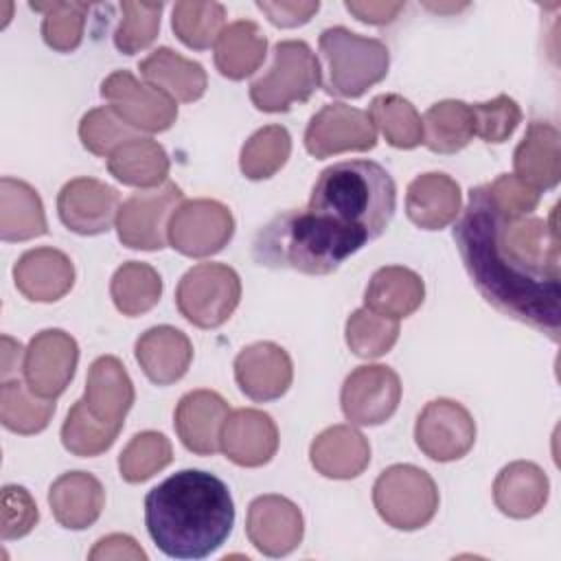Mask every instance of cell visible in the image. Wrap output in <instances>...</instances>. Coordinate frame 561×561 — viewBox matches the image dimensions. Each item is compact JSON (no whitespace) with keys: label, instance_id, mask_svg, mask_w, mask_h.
I'll return each mask as SVG.
<instances>
[{"label":"cell","instance_id":"6da1fadb","mask_svg":"<svg viewBox=\"0 0 561 561\" xmlns=\"http://www.w3.org/2000/svg\"><path fill=\"white\" fill-rule=\"evenodd\" d=\"M454 241L467 274L489 305L552 342L559 340L557 206L548 219L511 217L495 206L486 184L473 186L454 226Z\"/></svg>","mask_w":561,"mask_h":561},{"label":"cell","instance_id":"7a4b0ae2","mask_svg":"<svg viewBox=\"0 0 561 561\" xmlns=\"http://www.w3.org/2000/svg\"><path fill=\"white\" fill-rule=\"evenodd\" d=\"M234 504L224 480L202 469L169 476L145 495V526L173 559H204L230 535Z\"/></svg>","mask_w":561,"mask_h":561},{"label":"cell","instance_id":"3957f363","mask_svg":"<svg viewBox=\"0 0 561 561\" xmlns=\"http://www.w3.org/2000/svg\"><path fill=\"white\" fill-rule=\"evenodd\" d=\"M368 234L333 217L305 210H285L272 217L252 241V256L270 270H294L324 276L355 254Z\"/></svg>","mask_w":561,"mask_h":561},{"label":"cell","instance_id":"277c9868","mask_svg":"<svg viewBox=\"0 0 561 561\" xmlns=\"http://www.w3.org/2000/svg\"><path fill=\"white\" fill-rule=\"evenodd\" d=\"M307 208L355 226L368 239H377L394 217L397 186L381 164L344 160L320 173Z\"/></svg>","mask_w":561,"mask_h":561},{"label":"cell","instance_id":"5b68a950","mask_svg":"<svg viewBox=\"0 0 561 561\" xmlns=\"http://www.w3.org/2000/svg\"><path fill=\"white\" fill-rule=\"evenodd\" d=\"M318 46L327 66L324 90L329 94L357 99L388 75L390 53L381 39L331 26L320 33Z\"/></svg>","mask_w":561,"mask_h":561},{"label":"cell","instance_id":"8992f818","mask_svg":"<svg viewBox=\"0 0 561 561\" xmlns=\"http://www.w3.org/2000/svg\"><path fill=\"white\" fill-rule=\"evenodd\" d=\"M322 83L320 61L300 39H283L274 46L270 70L252 81L250 99L261 112H287L294 103H305Z\"/></svg>","mask_w":561,"mask_h":561},{"label":"cell","instance_id":"52a82bcc","mask_svg":"<svg viewBox=\"0 0 561 561\" xmlns=\"http://www.w3.org/2000/svg\"><path fill=\"white\" fill-rule=\"evenodd\" d=\"M373 504L388 526L416 530L436 515L438 489L432 476L421 467L392 465L375 480Z\"/></svg>","mask_w":561,"mask_h":561},{"label":"cell","instance_id":"ba28073f","mask_svg":"<svg viewBox=\"0 0 561 561\" xmlns=\"http://www.w3.org/2000/svg\"><path fill=\"white\" fill-rule=\"evenodd\" d=\"M241 298L239 274L224 263H199L178 283L175 305L180 313L199 329L221 327Z\"/></svg>","mask_w":561,"mask_h":561},{"label":"cell","instance_id":"9c48e42d","mask_svg":"<svg viewBox=\"0 0 561 561\" xmlns=\"http://www.w3.org/2000/svg\"><path fill=\"white\" fill-rule=\"evenodd\" d=\"M182 202V188L164 182L156 188L131 193L116 215V232L123 245L131 250H162L167 245V226Z\"/></svg>","mask_w":561,"mask_h":561},{"label":"cell","instance_id":"30bf717a","mask_svg":"<svg viewBox=\"0 0 561 561\" xmlns=\"http://www.w3.org/2000/svg\"><path fill=\"white\" fill-rule=\"evenodd\" d=\"M234 232L228 206L217 199L182 202L167 226V241L184 256L202 259L221 252Z\"/></svg>","mask_w":561,"mask_h":561},{"label":"cell","instance_id":"8fae6325","mask_svg":"<svg viewBox=\"0 0 561 561\" xmlns=\"http://www.w3.org/2000/svg\"><path fill=\"white\" fill-rule=\"evenodd\" d=\"M101 96L136 131H164L178 118L175 101L129 70H116L101 83Z\"/></svg>","mask_w":561,"mask_h":561},{"label":"cell","instance_id":"7c38bea8","mask_svg":"<svg viewBox=\"0 0 561 561\" xmlns=\"http://www.w3.org/2000/svg\"><path fill=\"white\" fill-rule=\"evenodd\" d=\"M414 440L419 449L436 462L458 460L476 443L473 416L458 401L434 399L416 419Z\"/></svg>","mask_w":561,"mask_h":561},{"label":"cell","instance_id":"4fadbf2b","mask_svg":"<svg viewBox=\"0 0 561 561\" xmlns=\"http://www.w3.org/2000/svg\"><path fill=\"white\" fill-rule=\"evenodd\" d=\"M377 145V129L368 112L346 103H329L316 112L305 129V147L313 158L342 151H368Z\"/></svg>","mask_w":561,"mask_h":561},{"label":"cell","instance_id":"5bb4252c","mask_svg":"<svg viewBox=\"0 0 561 561\" xmlns=\"http://www.w3.org/2000/svg\"><path fill=\"white\" fill-rule=\"evenodd\" d=\"M79 362L75 337L61 329L39 331L24 351V381L42 399H57L70 383Z\"/></svg>","mask_w":561,"mask_h":561},{"label":"cell","instance_id":"9a60e30c","mask_svg":"<svg viewBox=\"0 0 561 561\" xmlns=\"http://www.w3.org/2000/svg\"><path fill=\"white\" fill-rule=\"evenodd\" d=\"M401 401L399 375L381 364L355 368L342 386L340 403L344 416L355 425L386 423Z\"/></svg>","mask_w":561,"mask_h":561},{"label":"cell","instance_id":"2e32d148","mask_svg":"<svg viewBox=\"0 0 561 561\" xmlns=\"http://www.w3.org/2000/svg\"><path fill=\"white\" fill-rule=\"evenodd\" d=\"M245 533L261 554L285 557L302 541V513L283 495H259L250 502Z\"/></svg>","mask_w":561,"mask_h":561},{"label":"cell","instance_id":"e0dca14e","mask_svg":"<svg viewBox=\"0 0 561 561\" xmlns=\"http://www.w3.org/2000/svg\"><path fill=\"white\" fill-rule=\"evenodd\" d=\"M61 224L77 234L107 232L118 215V193L94 178H75L57 195Z\"/></svg>","mask_w":561,"mask_h":561},{"label":"cell","instance_id":"ac0fdd59","mask_svg":"<svg viewBox=\"0 0 561 561\" xmlns=\"http://www.w3.org/2000/svg\"><path fill=\"white\" fill-rule=\"evenodd\" d=\"M294 366L285 348L274 342H254L234 357V379L252 401H274L291 386Z\"/></svg>","mask_w":561,"mask_h":561},{"label":"cell","instance_id":"d6986e66","mask_svg":"<svg viewBox=\"0 0 561 561\" xmlns=\"http://www.w3.org/2000/svg\"><path fill=\"white\" fill-rule=\"evenodd\" d=\"M219 449L239 467H261L272 460L278 449V430L267 412L241 408L228 414Z\"/></svg>","mask_w":561,"mask_h":561},{"label":"cell","instance_id":"ffe728a7","mask_svg":"<svg viewBox=\"0 0 561 561\" xmlns=\"http://www.w3.org/2000/svg\"><path fill=\"white\" fill-rule=\"evenodd\" d=\"M230 414L226 399L213 390L186 392L175 408V432L182 445L199 456L219 449L221 427Z\"/></svg>","mask_w":561,"mask_h":561},{"label":"cell","instance_id":"44dd1931","mask_svg":"<svg viewBox=\"0 0 561 561\" xmlns=\"http://www.w3.org/2000/svg\"><path fill=\"white\" fill-rule=\"evenodd\" d=\"M13 280L24 298L33 302H55L70 291L75 267L61 250L35 248L18 259Z\"/></svg>","mask_w":561,"mask_h":561},{"label":"cell","instance_id":"7402d4cb","mask_svg":"<svg viewBox=\"0 0 561 561\" xmlns=\"http://www.w3.org/2000/svg\"><path fill=\"white\" fill-rule=\"evenodd\" d=\"M559 129L546 121H533L526 127L513 153L515 175L539 191H550L561 178V147Z\"/></svg>","mask_w":561,"mask_h":561},{"label":"cell","instance_id":"603a6c76","mask_svg":"<svg viewBox=\"0 0 561 561\" xmlns=\"http://www.w3.org/2000/svg\"><path fill=\"white\" fill-rule=\"evenodd\" d=\"M134 353L142 373L156 386H169L182 379L193 359L191 340L169 324L147 329L136 340Z\"/></svg>","mask_w":561,"mask_h":561},{"label":"cell","instance_id":"cb8c5ba5","mask_svg":"<svg viewBox=\"0 0 561 561\" xmlns=\"http://www.w3.org/2000/svg\"><path fill=\"white\" fill-rule=\"evenodd\" d=\"M311 465L318 473L333 480H351L370 462V445L351 425H333L320 432L309 447Z\"/></svg>","mask_w":561,"mask_h":561},{"label":"cell","instance_id":"d4e9b609","mask_svg":"<svg viewBox=\"0 0 561 561\" xmlns=\"http://www.w3.org/2000/svg\"><path fill=\"white\" fill-rule=\"evenodd\" d=\"M48 504L64 528L83 530L99 519L105 504V491L92 473L68 471L50 484Z\"/></svg>","mask_w":561,"mask_h":561},{"label":"cell","instance_id":"484cf974","mask_svg":"<svg viewBox=\"0 0 561 561\" xmlns=\"http://www.w3.org/2000/svg\"><path fill=\"white\" fill-rule=\"evenodd\" d=\"M83 403L96 419L123 423L134 403V383L118 357L101 355L90 364Z\"/></svg>","mask_w":561,"mask_h":561},{"label":"cell","instance_id":"4316f807","mask_svg":"<svg viewBox=\"0 0 561 561\" xmlns=\"http://www.w3.org/2000/svg\"><path fill=\"white\" fill-rule=\"evenodd\" d=\"M405 213L423 230H440L460 213V186L445 173H423L408 184Z\"/></svg>","mask_w":561,"mask_h":561},{"label":"cell","instance_id":"83f0119b","mask_svg":"<svg viewBox=\"0 0 561 561\" xmlns=\"http://www.w3.org/2000/svg\"><path fill=\"white\" fill-rule=\"evenodd\" d=\"M550 482L541 467L528 460H515L506 465L493 482L495 506L515 519L537 515L548 502Z\"/></svg>","mask_w":561,"mask_h":561},{"label":"cell","instance_id":"f1b7e54d","mask_svg":"<svg viewBox=\"0 0 561 561\" xmlns=\"http://www.w3.org/2000/svg\"><path fill=\"white\" fill-rule=\"evenodd\" d=\"M147 83L160 88L173 101L193 103L204 96L208 79L202 64L182 57L180 53L162 46L138 64Z\"/></svg>","mask_w":561,"mask_h":561},{"label":"cell","instance_id":"f546056e","mask_svg":"<svg viewBox=\"0 0 561 561\" xmlns=\"http://www.w3.org/2000/svg\"><path fill=\"white\" fill-rule=\"evenodd\" d=\"M423 298V278L403 265H386L377 270L364 291L366 307L392 320L412 316L421 307Z\"/></svg>","mask_w":561,"mask_h":561},{"label":"cell","instance_id":"4dcf8cb0","mask_svg":"<svg viewBox=\"0 0 561 561\" xmlns=\"http://www.w3.org/2000/svg\"><path fill=\"white\" fill-rule=\"evenodd\" d=\"M107 171L127 186L156 188L167 182L169 156L153 138L136 136L107 156Z\"/></svg>","mask_w":561,"mask_h":561},{"label":"cell","instance_id":"1f68e13d","mask_svg":"<svg viewBox=\"0 0 561 561\" xmlns=\"http://www.w3.org/2000/svg\"><path fill=\"white\" fill-rule=\"evenodd\" d=\"M48 232L37 191L15 178L0 180V237L2 241H28Z\"/></svg>","mask_w":561,"mask_h":561},{"label":"cell","instance_id":"d6a6232c","mask_svg":"<svg viewBox=\"0 0 561 561\" xmlns=\"http://www.w3.org/2000/svg\"><path fill=\"white\" fill-rule=\"evenodd\" d=\"M267 53V37L252 20H237L228 24L215 42V66L219 75L241 81L263 64Z\"/></svg>","mask_w":561,"mask_h":561},{"label":"cell","instance_id":"836d02e7","mask_svg":"<svg viewBox=\"0 0 561 561\" xmlns=\"http://www.w3.org/2000/svg\"><path fill=\"white\" fill-rule=\"evenodd\" d=\"M473 136V114L465 101H438L423 116V142L434 153H456Z\"/></svg>","mask_w":561,"mask_h":561},{"label":"cell","instance_id":"e575fe53","mask_svg":"<svg viewBox=\"0 0 561 561\" xmlns=\"http://www.w3.org/2000/svg\"><path fill=\"white\" fill-rule=\"evenodd\" d=\"M110 294L123 316H140L153 309L162 296L160 274L140 261L123 263L110 283Z\"/></svg>","mask_w":561,"mask_h":561},{"label":"cell","instance_id":"d590c367","mask_svg":"<svg viewBox=\"0 0 561 561\" xmlns=\"http://www.w3.org/2000/svg\"><path fill=\"white\" fill-rule=\"evenodd\" d=\"M55 414V399L37 397L26 381L7 379L0 388V421L15 434L42 432Z\"/></svg>","mask_w":561,"mask_h":561},{"label":"cell","instance_id":"8d00e7d4","mask_svg":"<svg viewBox=\"0 0 561 561\" xmlns=\"http://www.w3.org/2000/svg\"><path fill=\"white\" fill-rule=\"evenodd\" d=\"M368 116L386 142L397 149H414L423 142V121L414 105L399 94L375 96Z\"/></svg>","mask_w":561,"mask_h":561},{"label":"cell","instance_id":"74e56055","mask_svg":"<svg viewBox=\"0 0 561 561\" xmlns=\"http://www.w3.org/2000/svg\"><path fill=\"white\" fill-rule=\"evenodd\" d=\"M171 26L184 46L193 50H206L215 46L221 31L226 28V9L219 2L182 0L173 4Z\"/></svg>","mask_w":561,"mask_h":561},{"label":"cell","instance_id":"f35d334b","mask_svg":"<svg viewBox=\"0 0 561 561\" xmlns=\"http://www.w3.org/2000/svg\"><path fill=\"white\" fill-rule=\"evenodd\" d=\"M289 153V131L283 125H267L254 131L241 147L239 169L248 180H267L287 162Z\"/></svg>","mask_w":561,"mask_h":561},{"label":"cell","instance_id":"ab89813d","mask_svg":"<svg viewBox=\"0 0 561 561\" xmlns=\"http://www.w3.org/2000/svg\"><path fill=\"white\" fill-rule=\"evenodd\" d=\"M121 427L123 423H107L96 419L81 399L70 408L61 425V443L75 456H99L112 447Z\"/></svg>","mask_w":561,"mask_h":561},{"label":"cell","instance_id":"60d3db41","mask_svg":"<svg viewBox=\"0 0 561 561\" xmlns=\"http://www.w3.org/2000/svg\"><path fill=\"white\" fill-rule=\"evenodd\" d=\"M173 460L171 443L160 432L136 434L118 456L121 478L127 482H145Z\"/></svg>","mask_w":561,"mask_h":561},{"label":"cell","instance_id":"b9f144b4","mask_svg":"<svg viewBox=\"0 0 561 561\" xmlns=\"http://www.w3.org/2000/svg\"><path fill=\"white\" fill-rule=\"evenodd\" d=\"M31 9L42 11V37L57 53L75 50L83 39L90 4L85 2H31Z\"/></svg>","mask_w":561,"mask_h":561},{"label":"cell","instance_id":"7bdbcfd3","mask_svg":"<svg viewBox=\"0 0 561 561\" xmlns=\"http://www.w3.org/2000/svg\"><path fill=\"white\" fill-rule=\"evenodd\" d=\"M399 337V322L370 311L368 307L355 309L346 320V344L364 359L386 355Z\"/></svg>","mask_w":561,"mask_h":561},{"label":"cell","instance_id":"ee69618b","mask_svg":"<svg viewBox=\"0 0 561 561\" xmlns=\"http://www.w3.org/2000/svg\"><path fill=\"white\" fill-rule=\"evenodd\" d=\"M162 9V2H123V18L114 31V46L125 55L147 48L158 37Z\"/></svg>","mask_w":561,"mask_h":561},{"label":"cell","instance_id":"f6af8a7d","mask_svg":"<svg viewBox=\"0 0 561 561\" xmlns=\"http://www.w3.org/2000/svg\"><path fill=\"white\" fill-rule=\"evenodd\" d=\"M79 138L90 153L107 158L116 147L136 138V129L118 118L110 105H103L83 114L79 123Z\"/></svg>","mask_w":561,"mask_h":561},{"label":"cell","instance_id":"bcb514c9","mask_svg":"<svg viewBox=\"0 0 561 561\" xmlns=\"http://www.w3.org/2000/svg\"><path fill=\"white\" fill-rule=\"evenodd\" d=\"M471 114L473 129L484 142H504L522 121L519 105L506 94H500L484 103H473Z\"/></svg>","mask_w":561,"mask_h":561},{"label":"cell","instance_id":"7dc6e473","mask_svg":"<svg viewBox=\"0 0 561 561\" xmlns=\"http://www.w3.org/2000/svg\"><path fill=\"white\" fill-rule=\"evenodd\" d=\"M37 519L39 513L31 493L24 486L7 484L2 489V539L9 541L28 535L35 528Z\"/></svg>","mask_w":561,"mask_h":561},{"label":"cell","instance_id":"c3c4849f","mask_svg":"<svg viewBox=\"0 0 561 561\" xmlns=\"http://www.w3.org/2000/svg\"><path fill=\"white\" fill-rule=\"evenodd\" d=\"M486 191L495 206L511 217L530 215L539 204V193L526 182H522L517 175L502 173L486 184Z\"/></svg>","mask_w":561,"mask_h":561},{"label":"cell","instance_id":"681fc988","mask_svg":"<svg viewBox=\"0 0 561 561\" xmlns=\"http://www.w3.org/2000/svg\"><path fill=\"white\" fill-rule=\"evenodd\" d=\"M256 7L267 15L274 26L294 28L307 24L320 9V2H305V0H289V2H256Z\"/></svg>","mask_w":561,"mask_h":561},{"label":"cell","instance_id":"f907efd6","mask_svg":"<svg viewBox=\"0 0 561 561\" xmlns=\"http://www.w3.org/2000/svg\"><path fill=\"white\" fill-rule=\"evenodd\" d=\"M88 557L92 561H99V559H103V561H107V559H114V561H121V559L145 561L147 559L145 550L129 535H121V533L99 539Z\"/></svg>","mask_w":561,"mask_h":561},{"label":"cell","instance_id":"816d5d0a","mask_svg":"<svg viewBox=\"0 0 561 561\" xmlns=\"http://www.w3.org/2000/svg\"><path fill=\"white\" fill-rule=\"evenodd\" d=\"M346 11H351L357 20L366 24H388L392 22L399 11H403V2H355L348 0Z\"/></svg>","mask_w":561,"mask_h":561},{"label":"cell","instance_id":"f5cc1de1","mask_svg":"<svg viewBox=\"0 0 561 561\" xmlns=\"http://www.w3.org/2000/svg\"><path fill=\"white\" fill-rule=\"evenodd\" d=\"M20 355H22L20 342H15L9 335H2V381H7L15 373L20 364Z\"/></svg>","mask_w":561,"mask_h":561}]
</instances>
